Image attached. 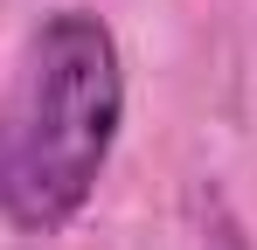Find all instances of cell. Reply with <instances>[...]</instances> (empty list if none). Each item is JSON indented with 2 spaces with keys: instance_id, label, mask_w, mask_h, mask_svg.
<instances>
[{
  "instance_id": "6da1fadb",
  "label": "cell",
  "mask_w": 257,
  "mask_h": 250,
  "mask_svg": "<svg viewBox=\"0 0 257 250\" xmlns=\"http://www.w3.org/2000/svg\"><path fill=\"white\" fill-rule=\"evenodd\" d=\"M125 125V56L104 14H42L0 90V222L21 236L70 229L104 181Z\"/></svg>"
}]
</instances>
